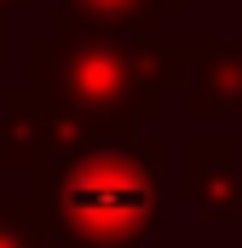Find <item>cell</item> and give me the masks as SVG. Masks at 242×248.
Instances as JSON below:
<instances>
[{
	"label": "cell",
	"instance_id": "obj_1",
	"mask_svg": "<svg viewBox=\"0 0 242 248\" xmlns=\"http://www.w3.org/2000/svg\"><path fill=\"white\" fill-rule=\"evenodd\" d=\"M162 168L167 144L127 133L35 162L29 190L58 248H144L162 231Z\"/></svg>",
	"mask_w": 242,
	"mask_h": 248
},
{
	"label": "cell",
	"instance_id": "obj_2",
	"mask_svg": "<svg viewBox=\"0 0 242 248\" xmlns=\"http://www.w3.org/2000/svg\"><path fill=\"white\" fill-rule=\"evenodd\" d=\"M173 29H110V23H81L52 17L29 41V81L58 93L69 110L104 133H138L144 116H156L173 93Z\"/></svg>",
	"mask_w": 242,
	"mask_h": 248
},
{
	"label": "cell",
	"instance_id": "obj_3",
	"mask_svg": "<svg viewBox=\"0 0 242 248\" xmlns=\"http://www.w3.org/2000/svg\"><path fill=\"white\" fill-rule=\"evenodd\" d=\"M0 116L12 127V139L23 144L29 168L46 162V156H69V150H81V144L116 139V133H104L98 122H87L81 110H69L58 93H46L41 81H12V87L0 93Z\"/></svg>",
	"mask_w": 242,
	"mask_h": 248
},
{
	"label": "cell",
	"instance_id": "obj_4",
	"mask_svg": "<svg viewBox=\"0 0 242 248\" xmlns=\"http://www.w3.org/2000/svg\"><path fill=\"white\" fill-rule=\"evenodd\" d=\"M167 81L196 116H242V41L179 35Z\"/></svg>",
	"mask_w": 242,
	"mask_h": 248
},
{
	"label": "cell",
	"instance_id": "obj_5",
	"mask_svg": "<svg viewBox=\"0 0 242 248\" xmlns=\"http://www.w3.org/2000/svg\"><path fill=\"white\" fill-rule=\"evenodd\" d=\"M184 202L213 225H242V139L184 144Z\"/></svg>",
	"mask_w": 242,
	"mask_h": 248
},
{
	"label": "cell",
	"instance_id": "obj_6",
	"mask_svg": "<svg viewBox=\"0 0 242 248\" xmlns=\"http://www.w3.org/2000/svg\"><path fill=\"white\" fill-rule=\"evenodd\" d=\"M179 6L173 0H58V17L110 23V29H167Z\"/></svg>",
	"mask_w": 242,
	"mask_h": 248
},
{
	"label": "cell",
	"instance_id": "obj_7",
	"mask_svg": "<svg viewBox=\"0 0 242 248\" xmlns=\"http://www.w3.org/2000/svg\"><path fill=\"white\" fill-rule=\"evenodd\" d=\"M0 248H58L35 190H0Z\"/></svg>",
	"mask_w": 242,
	"mask_h": 248
},
{
	"label": "cell",
	"instance_id": "obj_8",
	"mask_svg": "<svg viewBox=\"0 0 242 248\" xmlns=\"http://www.w3.org/2000/svg\"><path fill=\"white\" fill-rule=\"evenodd\" d=\"M0 168H23V173H29V156H23V144L12 139V127H6V116H0Z\"/></svg>",
	"mask_w": 242,
	"mask_h": 248
},
{
	"label": "cell",
	"instance_id": "obj_9",
	"mask_svg": "<svg viewBox=\"0 0 242 248\" xmlns=\"http://www.w3.org/2000/svg\"><path fill=\"white\" fill-rule=\"evenodd\" d=\"M17 6H23V0H0V17H6V12H17Z\"/></svg>",
	"mask_w": 242,
	"mask_h": 248
},
{
	"label": "cell",
	"instance_id": "obj_10",
	"mask_svg": "<svg viewBox=\"0 0 242 248\" xmlns=\"http://www.w3.org/2000/svg\"><path fill=\"white\" fill-rule=\"evenodd\" d=\"M0 58H6V17H0Z\"/></svg>",
	"mask_w": 242,
	"mask_h": 248
},
{
	"label": "cell",
	"instance_id": "obj_11",
	"mask_svg": "<svg viewBox=\"0 0 242 248\" xmlns=\"http://www.w3.org/2000/svg\"><path fill=\"white\" fill-rule=\"evenodd\" d=\"M237 41H242V0H237Z\"/></svg>",
	"mask_w": 242,
	"mask_h": 248
},
{
	"label": "cell",
	"instance_id": "obj_12",
	"mask_svg": "<svg viewBox=\"0 0 242 248\" xmlns=\"http://www.w3.org/2000/svg\"><path fill=\"white\" fill-rule=\"evenodd\" d=\"M173 6H179V12H184V0H173Z\"/></svg>",
	"mask_w": 242,
	"mask_h": 248
}]
</instances>
